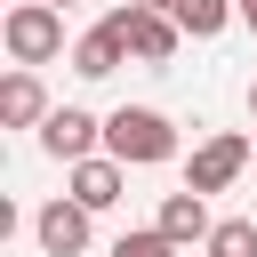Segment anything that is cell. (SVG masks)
I'll use <instances>...</instances> for the list:
<instances>
[{
  "instance_id": "1",
  "label": "cell",
  "mask_w": 257,
  "mask_h": 257,
  "mask_svg": "<svg viewBox=\"0 0 257 257\" xmlns=\"http://www.w3.org/2000/svg\"><path fill=\"white\" fill-rule=\"evenodd\" d=\"M104 153L128 169H161V161H177V120L161 104H120V112H104Z\"/></svg>"
},
{
  "instance_id": "2",
  "label": "cell",
  "mask_w": 257,
  "mask_h": 257,
  "mask_svg": "<svg viewBox=\"0 0 257 257\" xmlns=\"http://www.w3.org/2000/svg\"><path fill=\"white\" fill-rule=\"evenodd\" d=\"M0 40H8V56L16 64H56L64 56V8H48V0H16L8 16H0Z\"/></svg>"
},
{
  "instance_id": "3",
  "label": "cell",
  "mask_w": 257,
  "mask_h": 257,
  "mask_svg": "<svg viewBox=\"0 0 257 257\" xmlns=\"http://www.w3.org/2000/svg\"><path fill=\"white\" fill-rule=\"evenodd\" d=\"M241 169H257V137H241V128H217V137H201V145H193V161H185V185H193V193H225Z\"/></svg>"
},
{
  "instance_id": "4",
  "label": "cell",
  "mask_w": 257,
  "mask_h": 257,
  "mask_svg": "<svg viewBox=\"0 0 257 257\" xmlns=\"http://www.w3.org/2000/svg\"><path fill=\"white\" fill-rule=\"evenodd\" d=\"M32 241H40V257H88V241H96V217H88L72 193H56V201L32 217Z\"/></svg>"
},
{
  "instance_id": "5",
  "label": "cell",
  "mask_w": 257,
  "mask_h": 257,
  "mask_svg": "<svg viewBox=\"0 0 257 257\" xmlns=\"http://www.w3.org/2000/svg\"><path fill=\"white\" fill-rule=\"evenodd\" d=\"M112 24L128 32V56H137V64H169V56H177V40H185V24H177L169 8H137V0H128V8H112Z\"/></svg>"
},
{
  "instance_id": "6",
  "label": "cell",
  "mask_w": 257,
  "mask_h": 257,
  "mask_svg": "<svg viewBox=\"0 0 257 257\" xmlns=\"http://www.w3.org/2000/svg\"><path fill=\"white\" fill-rule=\"evenodd\" d=\"M96 145H104V120H96L88 104H56V112L40 120V153H48V161H64V169H72V161H88Z\"/></svg>"
},
{
  "instance_id": "7",
  "label": "cell",
  "mask_w": 257,
  "mask_h": 257,
  "mask_svg": "<svg viewBox=\"0 0 257 257\" xmlns=\"http://www.w3.org/2000/svg\"><path fill=\"white\" fill-rule=\"evenodd\" d=\"M64 185H72V201H80L88 217H104V209L128 193V161H112V153H88V161H72V169H64Z\"/></svg>"
},
{
  "instance_id": "8",
  "label": "cell",
  "mask_w": 257,
  "mask_h": 257,
  "mask_svg": "<svg viewBox=\"0 0 257 257\" xmlns=\"http://www.w3.org/2000/svg\"><path fill=\"white\" fill-rule=\"evenodd\" d=\"M177 249H201L209 233H217V217H209V193H193V185H177V193H161V217H153Z\"/></svg>"
},
{
  "instance_id": "9",
  "label": "cell",
  "mask_w": 257,
  "mask_h": 257,
  "mask_svg": "<svg viewBox=\"0 0 257 257\" xmlns=\"http://www.w3.org/2000/svg\"><path fill=\"white\" fill-rule=\"evenodd\" d=\"M120 64H128V32H120L112 16H104V24H88V32L72 40V72H80V80H112Z\"/></svg>"
},
{
  "instance_id": "10",
  "label": "cell",
  "mask_w": 257,
  "mask_h": 257,
  "mask_svg": "<svg viewBox=\"0 0 257 257\" xmlns=\"http://www.w3.org/2000/svg\"><path fill=\"white\" fill-rule=\"evenodd\" d=\"M48 112H56V104H48L40 72H32V64H16V72L0 80V120H8V128H40Z\"/></svg>"
},
{
  "instance_id": "11",
  "label": "cell",
  "mask_w": 257,
  "mask_h": 257,
  "mask_svg": "<svg viewBox=\"0 0 257 257\" xmlns=\"http://www.w3.org/2000/svg\"><path fill=\"white\" fill-rule=\"evenodd\" d=\"M169 16H177V24L193 32V40H217V32H225V24L241 16V8H233V0H169Z\"/></svg>"
},
{
  "instance_id": "12",
  "label": "cell",
  "mask_w": 257,
  "mask_h": 257,
  "mask_svg": "<svg viewBox=\"0 0 257 257\" xmlns=\"http://www.w3.org/2000/svg\"><path fill=\"white\" fill-rule=\"evenodd\" d=\"M201 257H257V217H217V233L201 241Z\"/></svg>"
},
{
  "instance_id": "13",
  "label": "cell",
  "mask_w": 257,
  "mask_h": 257,
  "mask_svg": "<svg viewBox=\"0 0 257 257\" xmlns=\"http://www.w3.org/2000/svg\"><path fill=\"white\" fill-rule=\"evenodd\" d=\"M104 257H177V241H169L161 225H145V233H120V241H112Z\"/></svg>"
},
{
  "instance_id": "14",
  "label": "cell",
  "mask_w": 257,
  "mask_h": 257,
  "mask_svg": "<svg viewBox=\"0 0 257 257\" xmlns=\"http://www.w3.org/2000/svg\"><path fill=\"white\" fill-rule=\"evenodd\" d=\"M233 8H241V24H249V32H257V0H233Z\"/></svg>"
},
{
  "instance_id": "15",
  "label": "cell",
  "mask_w": 257,
  "mask_h": 257,
  "mask_svg": "<svg viewBox=\"0 0 257 257\" xmlns=\"http://www.w3.org/2000/svg\"><path fill=\"white\" fill-rule=\"evenodd\" d=\"M249 120H257V80H249Z\"/></svg>"
},
{
  "instance_id": "16",
  "label": "cell",
  "mask_w": 257,
  "mask_h": 257,
  "mask_svg": "<svg viewBox=\"0 0 257 257\" xmlns=\"http://www.w3.org/2000/svg\"><path fill=\"white\" fill-rule=\"evenodd\" d=\"M48 8H80V0H48Z\"/></svg>"
},
{
  "instance_id": "17",
  "label": "cell",
  "mask_w": 257,
  "mask_h": 257,
  "mask_svg": "<svg viewBox=\"0 0 257 257\" xmlns=\"http://www.w3.org/2000/svg\"><path fill=\"white\" fill-rule=\"evenodd\" d=\"M137 8H169V0H137Z\"/></svg>"
}]
</instances>
